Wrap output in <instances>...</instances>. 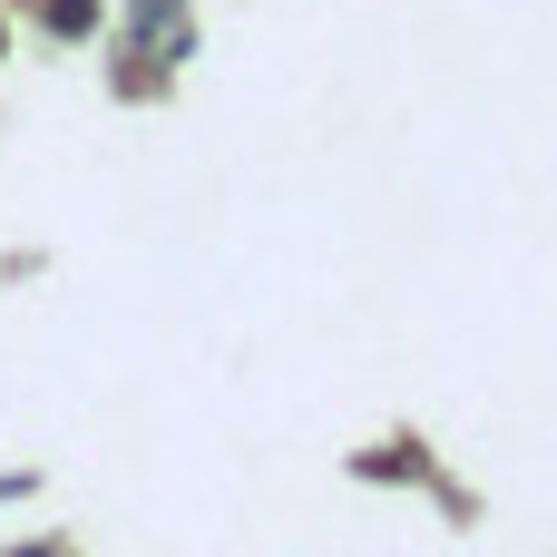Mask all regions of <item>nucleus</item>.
Masks as SVG:
<instances>
[]
</instances>
